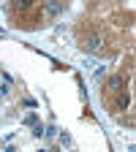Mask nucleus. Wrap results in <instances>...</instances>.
Here are the masks:
<instances>
[{"label": "nucleus", "instance_id": "obj_4", "mask_svg": "<svg viewBox=\"0 0 136 152\" xmlns=\"http://www.w3.org/2000/svg\"><path fill=\"white\" fill-rule=\"evenodd\" d=\"M30 6H33V0H14V8L16 11H27Z\"/></svg>", "mask_w": 136, "mask_h": 152}, {"label": "nucleus", "instance_id": "obj_5", "mask_svg": "<svg viewBox=\"0 0 136 152\" xmlns=\"http://www.w3.org/2000/svg\"><path fill=\"white\" fill-rule=\"evenodd\" d=\"M109 87L112 90H120L123 87V76H112V79H109Z\"/></svg>", "mask_w": 136, "mask_h": 152}, {"label": "nucleus", "instance_id": "obj_8", "mask_svg": "<svg viewBox=\"0 0 136 152\" xmlns=\"http://www.w3.org/2000/svg\"><path fill=\"white\" fill-rule=\"evenodd\" d=\"M33 136H35V139H41V136H44V128H41V125H38V122L33 125Z\"/></svg>", "mask_w": 136, "mask_h": 152}, {"label": "nucleus", "instance_id": "obj_3", "mask_svg": "<svg viewBox=\"0 0 136 152\" xmlns=\"http://www.w3.org/2000/svg\"><path fill=\"white\" fill-rule=\"evenodd\" d=\"M114 106H117L120 111H125V109L131 106V95H128V92H120V95H117V101H114Z\"/></svg>", "mask_w": 136, "mask_h": 152}, {"label": "nucleus", "instance_id": "obj_7", "mask_svg": "<svg viewBox=\"0 0 136 152\" xmlns=\"http://www.w3.org/2000/svg\"><path fill=\"white\" fill-rule=\"evenodd\" d=\"M22 122H25V125H35V122H38V117H35V111H30V114H27V117H25Z\"/></svg>", "mask_w": 136, "mask_h": 152}, {"label": "nucleus", "instance_id": "obj_2", "mask_svg": "<svg viewBox=\"0 0 136 152\" xmlns=\"http://www.w3.org/2000/svg\"><path fill=\"white\" fill-rule=\"evenodd\" d=\"M44 8H46V14L49 16H57V14H63V0H46V3H44Z\"/></svg>", "mask_w": 136, "mask_h": 152}, {"label": "nucleus", "instance_id": "obj_6", "mask_svg": "<svg viewBox=\"0 0 136 152\" xmlns=\"http://www.w3.org/2000/svg\"><path fill=\"white\" fill-rule=\"evenodd\" d=\"M44 136H46V139H54V136H57V128H54V125L44 128Z\"/></svg>", "mask_w": 136, "mask_h": 152}, {"label": "nucleus", "instance_id": "obj_1", "mask_svg": "<svg viewBox=\"0 0 136 152\" xmlns=\"http://www.w3.org/2000/svg\"><path fill=\"white\" fill-rule=\"evenodd\" d=\"M82 49L85 52H90V54H98V52H104V38L101 35H85L82 38Z\"/></svg>", "mask_w": 136, "mask_h": 152}, {"label": "nucleus", "instance_id": "obj_9", "mask_svg": "<svg viewBox=\"0 0 136 152\" xmlns=\"http://www.w3.org/2000/svg\"><path fill=\"white\" fill-rule=\"evenodd\" d=\"M60 144L63 147H71V136H68V133H60Z\"/></svg>", "mask_w": 136, "mask_h": 152}]
</instances>
